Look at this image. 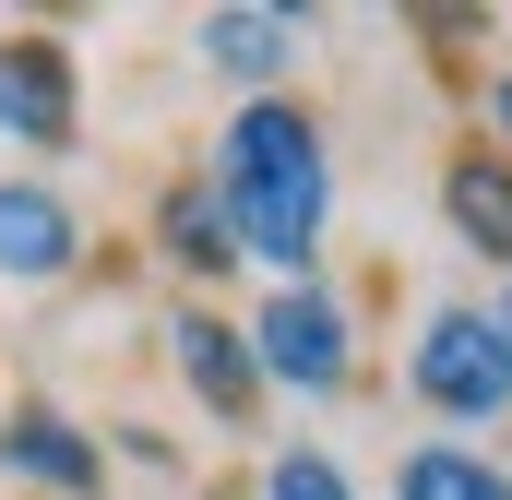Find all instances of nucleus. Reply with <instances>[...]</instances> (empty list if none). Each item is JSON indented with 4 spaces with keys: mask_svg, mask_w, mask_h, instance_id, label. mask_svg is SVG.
<instances>
[{
    "mask_svg": "<svg viewBox=\"0 0 512 500\" xmlns=\"http://www.w3.org/2000/svg\"><path fill=\"white\" fill-rule=\"evenodd\" d=\"M215 203H227V239L251 262H310L322 250V215H334V167H322V120L286 108V96H251L227 143H215Z\"/></svg>",
    "mask_w": 512,
    "mask_h": 500,
    "instance_id": "f257e3e1",
    "label": "nucleus"
},
{
    "mask_svg": "<svg viewBox=\"0 0 512 500\" xmlns=\"http://www.w3.org/2000/svg\"><path fill=\"white\" fill-rule=\"evenodd\" d=\"M405 381H417V405L429 417H512V346L489 310H429L417 322V346H405Z\"/></svg>",
    "mask_w": 512,
    "mask_h": 500,
    "instance_id": "f03ea898",
    "label": "nucleus"
},
{
    "mask_svg": "<svg viewBox=\"0 0 512 500\" xmlns=\"http://www.w3.org/2000/svg\"><path fill=\"white\" fill-rule=\"evenodd\" d=\"M251 358H262V381H286V393H334V381L358 370V334H346V310H334L322 286H286V298H262Z\"/></svg>",
    "mask_w": 512,
    "mask_h": 500,
    "instance_id": "7ed1b4c3",
    "label": "nucleus"
},
{
    "mask_svg": "<svg viewBox=\"0 0 512 500\" xmlns=\"http://www.w3.org/2000/svg\"><path fill=\"white\" fill-rule=\"evenodd\" d=\"M0 131L12 143H72V60L48 36H0Z\"/></svg>",
    "mask_w": 512,
    "mask_h": 500,
    "instance_id": "20e7f679",
    "label": "nucleus"
},
{
    "mask_svg": "<svg viewBox=\"0 0 512 500\" xmlns=\"http://www.w3.org/2000/svg\"><path fill=\"white\" fill-rule=\"evenodd\" d=\"M0 465L36 477V489H60V500H96V477H108L96 441H84L60 405H12V417H0Z\"/></svg>",
    "mask_w": 512,
    "mask_h": 500,
    "instance_id": "39448f33",
    "label": "nucleus"
},
{
    "mask_svg": "<svg viewBox=\"0 0 512 500\" xmlns=\"http://www.w3.org/2000/svg\"><path fill=\"white\" fill-rule=\"evenodd\" d=\"M179 381H191V393H203L227 429L262 405V358H251V334H227V322H203V310H179Z\"/></svg>",
    "mask_w": 512,
    "mask_h": 500,
    "instance_id": "423d86ee",
    "label": "nucleus"
},
{
    "mask_svg": "<svg viewBox=\"0 0 512 500\" xmlns=\"http://www.w3.org/2000/svg\"><path fill=\"white\" fill-rule=\"evenodd\" d=\"M441 215L477 262H512V155H453L441 167Z\"/></svg>",
    "mask_w": 512,
    "mask_h": 500,
    "instance_id": "0eeeda50",
    "label": "nucleus"
},
{
    "mask_svg": "<svg viewBox=\"0 0 512 500\" xmlns=\"http://www.w3.org/2000/svg\"><path fill=\"white\" fill-rule=\"evenodd\" d=\"M72 203H48V191H24V179H0V274H72Z\"/></svg>",
    "mask_w": 512,
    "mask_h": 500,
    "instance_id": "6e6552de",
    "label": "nucleus"
},
{
    "mask_svg": "<svg viewBox=\"0 0 512 500\" xmlns=\"http://www.w3.org/2000/svg\"><path fill=\"white\" fill-rule=\"evenodd\" d=\"M286 48H298V12H203V60H215V72L274 84V72H286Z\"/></svg>",
    "mask_w": 512,
    "mask_h": 500,
    "instance_id": "1a4fd4ad",
    "label": "nucleus"
},
{
    "mask_svg": "<svg viewBox=\"0 0 512 500\" xmlns=\"http://www.w3.org/2000/svg\"><path fill=\"white\" fill-rule=\"evenodd\" d=\"M393 500H512V477L489 453H453V441H417L393 465Z\"/></svg>",
    "mask_w": 512,
    "mask_h": 500,
    "instance_id": "9d476101",
    "label": "nucleus"
},
{
    "mask_svg": "<svg viewBox=\"0 0 512 500\" xmlns=\"http://www.w3.org/2000/svg\"><path fill=\"white\" fill-rule=\"evenodd\" d=\"M167 250H179V262H191V274H215V262H227V203H215V191H167Z\"/></svg>",
    "mask_w": 512,
    "mask_h": 500,
    "instance_id": "9b49d317",
    "label": "nucleus"
},
{
    "mask_svg": "<svg viewBox=\"0 0 512 500\" xmlns=\"http://www.w3.org/2000/svg\"><path fill=\"white\" fill-rule=\"evenodd\" d=\"M262 500H358V489H346V465H334V453H274Z\"/></svg>",
    "mask_w": 512,
    "mask_h": 500,
    "instance_id": "f8f14e48",
    "label": "nucleus"
},
{
    "mask_svg": "<svg viewBox=\"0 0 512 500\" xmlns=\"http://www.w3.org/2000/svg\"><path fill=\"white\" fill-rule=\"evenodd\" d=\"M489 120H501V131H512V84H501V96H489Z\"/></svg>",
    "mask_w": 512,
    "mask_h": 500,
    "instance_id": "ddd939ff",
    "label": "nucleus"
},
{
    "mask_svg": "<svg viewBox=\"0 0 512 500\" xmlns=\"http://www.w3.org/2000/svg\"><path fill=\"white\" fill-rule=\"evenodd\" d=\"M489 322H501V346H512V298H501V310H489Z\"/></svg>",
    "mask_w": 512,
    "mask_h": 500,
    "instance_id": "4468645a",
    "label": "nucleus"
}]
</instances>
